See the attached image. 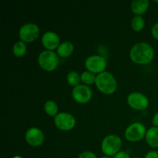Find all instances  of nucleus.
<instances>
[{
	"label": "nucleus",
	"mask_w": 158,
	"mask_h": 158,
	"mask_svg": "<svg viewBox=\"0 0 158 158\" xmlns=\"http://www.w3.org/2000/svg\"><path fill=\"white\" fill-rule=\"evenodd\" d=\"M131 60L136 64L146 65L151 63L154 57V50L147 43H136L130 51Z\"/></svg>",
	"instance_id": "obj_1"
},
{
	"label": "nucleus",
	"mask_w": 158,
	"mask_h": 158,
	"mask_svg": "<svg viewBox=\"0 0 158 158\" xmlns=\"http://www.w3.org/2000/svg\"><path fill=\"white\" fill-rule=\"evenodd\" d=\"M95 84L97 89L106 95L114 94L117 87V83L115 77L112 73L106 71L97 76Z\"/></svg>",
	"instance_id": "obj_2"
},
{
	"label": "nucleus",
	"mask_w": 158,
	"mask_h": 158,
	"mask_svg": "<svg viewBox=\"0 0 158 158\" xmlns=\"http://www.w3.org/2000/svg\"><path fill=\"white\" fill-rule=\"evenodd\" d=\"M122 147V140L119 136L110 134L105 137L101 143V150L107 157H114L120 152Z\"/></svg>",
	"instance_id": "obj_3"
},
{
	"label": "nucleus",
	"mask_w": 158,
	"mask_h": 158,
	"mask_svg": "<svg viewBox=\"0 0 158 158\" xmlns=\"http://www.w3.org/2000/svg\"><path fill=\"white\" fill-rule=\"evenodd\" d=\"M38 63L43 70L51 72L56 69L60 63V58L53 51L44 50L39 55Z\"/></svg>",
	"instance_id": "obj_4"
},
{
	"label": "nucleus",
	"mask_w": 158,
	"mask_h": 158,
	"mask_svg": "<svg viewBox=\"0 0 158 158\" xmlns=\"http://www.w3.org/2000/svg\"><path fill=\"white\" fill-rule=\"evenodd\" d=\"M146 127L143 123L135 122L127 127L124 133L125 138L130 142H138L146 135Z\"/></svg>",
	"instance_id": "obj_5"
},
{
	"label": "nucleus",
	"mask_w": 158,
	"mask_h": 158,
	"mask_svg": "<svg viewBox=\"0 0 158 158\" xmlns=\"http://www.w3.org/2000/svg\"><path fill=\"white\" fill-rule=\"evenodd\" d=\"M85 67L93 73H101L106 67V60L101 56H90L85 60Z\"/></svg>",
	"instance_id": "obj_6"
},
{
	"label": "nucleus",
	"mask_w": 158,
	"mask_h": 158,
	"mask_svg": "<svg viewBox=\"0 0 158 158\" xmlns=\"http://www.w3.org/2000/svg\"><path fill=\"white\" fill-rule=\"evenodd\" d=\"M40 32V28L36 24L26 23L20 28L19 35L21 41L24 43H32L38 38Z\"/></svg>",
	"instance_id": "obj_7"
},
{
	"label": "nucleus",
	"mask_w": 158,
	"mask_h": 158,
	"mask_svg": "<svg viewBox=\"0 0 158 158\" xmlns=\"http://www.w3.org/2000/svg\"><path fill=\"white\" fill-rule=\"evenodd\" d=\"M54 123L59 130L63 131H71L76 125V119L69 113H60L54 117Z\"/></svg>",
	"instance_id": "obj_8"
},
{
	"label": "nucleus",
	"mask_w": 158,
	"mask_h": 158,
	"mask_svg": "<svg viewBox=\"0 0 158 158\" xmlns=\"http://www.w3.org/2000/svg\"><path fill=\"white\" fill-rule=\"evenodd\" d=\"M127 103L136 110H144L149 106V100L141 93L133 92L128 95Z\"/></svg>",
	"instance_id": "obj_9"
},
{
	"label": "nucleus",
	"mask_w": 158,
	"mask_h": 158,
	"mask_svg": "<svg viewBox=\"0 0 158 158\" xmlns=\"http://www.w3.org/2000/svg\"><path fill=\"white\" fill-rule=\"evenodd\" d=\"M72 97L73 100L78 103L85 104L90 101L93 97V92L88 86L80 84L76 87H73L72 91Z\"/></svg>",
	"instance_id": "obj_10"
},
{
	"label": "nucleus",
	"mask_w": 158,
	"mask_h": 158,
	"mask_svg": "<svg viewBox=\"0 0 158 158\" xmlns=\"http://www.w3.org/2000/svg\"><path fill=\"white\" fill-rule=\"evenodd\" d=\"M26 140L32 147H39L44 141V134L37 127H31L26 132Z\"/></svg>",
	"instance_id": "obj_11"
},
{
	"label": "nucleus",
	"mask_w": 158,
	"mask_h": 158,
	"mask_svg": "<svg viewBox=\"0 0 158 158\" xmlns=\"http://www.w3.org/2000/svg\"><path fill=\"white\" fill-rule=\"evenodd\" d=\"M42 44L46 50L53 51L60 45V40L59 35L56 32L49 31L43 34L42 37Z\"/></svg>",
	"instance_id": "obj_12"
},
{
	"label": "nucleus",
	"mask_w": 158,
	"mask_h": 158,
	"mask_svg": "<svg viewBox=\"0 0 158 158\" xmlns=\"http://www.w3.org/2000/svg\"><path fill=\"white\" fill-rule=\"evenodd\" d=\"M148 8H149L148 0H134L131 3V9L136 15H141L144 14Z\"/></svg>",
	"instance_id": "obj_13"
},
{
	"label": "nucleus",
	"mask_w": 158,
	"mask_h": 158,
	"mask_svg": "<svg viewBox=\"0 0 158 158\" xmlns=\"http://www.w3.org/2000/svg\"><path fill=\"white\" fill-rule=\"evenodd\" d=\"M146 142L151 148H158V127H152L150 128L145 135Z\"/></svg>",
	"instance_id": "obj_14"
},
{
	"label": "nucleus",
	"mask_w": 158,
	"mask_h": 158,
	"mask_svg": "<svg viewBox=\"0 0 158 158\" xmlns=\"http://www.w3.org/2000/svg\"><path fill=\"white\" fill-rule=\"evenodd\" d=\"M74 51V46L70 42H63L60 43L56 49L57 55L62 58H66L72 55Z\"/></svg>",
	"instance_id": "obj_15"
},
{
	"label": "nucleus",
	"mask_w": 158,
	"mask_h": 158,
	"mask_svg": "<svg viewBox=\"0 0 158 158\" xmlns=\"http://www.w3.org/2000/svg\"><path fill=\"white\" fill-rule=\"evenodd\" d=\"M27 51V47L24 42L18 41L14 44L12 52L15 57H23Z\"/></svg>",
	"instance_id": "obj_16"
},
{
	"label": "nucleus",
	"mask_w": 158,
	"mask_h": 158,
	"mask_svg": "<svg viewBox=\"0 0 158 158\" xmlns=\"http://www.w3.org/2000/svg\"><path fill=\"white\" fill-rule=\"evenodd\" d=\"M44 110L50 117H56L58 114V106L53 100H48L44 104Z\"/></svg>",
	"instance_id": "obj_17"
},
{
	"label": "nucleus",
	"mask_w": 158,
	"mask_h": 158,
	"mask_svg": "<svg viewBox=\"0 0 158 158\" xmlns=\"http://www.w3.org/2000/svg\"><path fill=\"white\" fill-rule=\"evenodd\" d=\"M131 26L136 32H140L145 26L144 19L141 15H136L133 18L131 22Z\"/></svg>",
	"instance_id": "obj_18"
},
{
	"label": "nucleus",
	"mask_w": 158,
	"mask_h": 158,
	"mask_svg": "<svg viewBox=\"0 0 158 158\" xmlns=\"http://www.w3.org/2000/svg\"><path fill=\"white\" fill-rule=\"evenodd\" d=\"M66 80L70 86L76 87V86L80 85V83L81 81V76H80V74L77 72L72 71L68 73L67 77H66Z\"/></svg>",
	"instance_id": "obj_19"
},
{
	"label": "nucleus",
	"mask_w": 158,
	"mask_h": 158,
	"mask_svg": "<svg viewBox=\"0 0 158 158\" xmlns=\"http://www.w3.org/2000/svg\"><path fill=\"white\" fill-rule=\"evenodd\" d=\"M96 77L94 73L89 72V71H85L81 74V81L85 85H91L96 82Z\"/></svg>",
	"instance_id": "obj_20"
},
{
	"label": "nucleus",
	"mask_w": 158,
	"mask_h": 158,
	"mask_svg": "<svg viewBox=\"0 0 158 158\" xmlns=\"http://www.w3.org/2000/svg\"><path fill=\"white\" fill-rule=\"evenodd\" d=\"M78 158H97L94 153L90 151H84L79 155Z\"/></svg>",
	"instance_id": "obj_21"
},
{
	"label": "nucleus",
	"mask_w": 158,
	"mask_h": 158,
	"mask_svg": "<svg viewBox=\"0 0 158 158\" xmlns=\"http://www.w3.org/2000/svg\"><path fill=\"white\" fill-rule=\"evenodd\" d=\"M151 34L154 39L158 40V23L154 25V26L151 29Z\"/></svg>",
	"instance_id": "obj_22"
},
{
	"label": "nucleus",
	"mask_w": 158,
	"mask_h": 158,
	"mask_svg": "<svg viewBox=\"0 0 158 158\" xmlns=\"http://www.w3.org/2000/svg\"><path fill=\"white\" fill-rule=\"evenodd\" d=\"M114 158H131V157L127 151H120L114 156Z\"/></svg>",
	"instance_id": "obj_23"
},
{
	"label": "nucleus",
	"mask_w": 158,
	"mask_h": 158,
	"mask_svg": "<svg viewBox=\"0 0 158 158\" xmlns=\"http://www.w3.org/2000/svg\"><path fill=\"white\" fill-rule=\"evenodd\" d=\"M145 158H158V152L157 151H150L145 156Z\"/></svg>",
	"instance_id": "obj_24"
},
{
	"label": "nucleus",
	"mask_w": 158,
	"mask_h": 158,
	"mask_svg": "<svg viewBox=\"0 0 158 158\" xmlns=\"http://www.w3.org/2000/svg\"><path fill=\"white\" fill-rule=\"evenodd\" d=\"M152 123L154 124V127H158V112L157 114H154V117L152 119Z\"/></svg>",
	"instance_id": "obj_25"
},
{
	"label": "nucleus",
	"mask_w": 158,
	"mask_h": 158,
	"mask_svg": "<svg viewBox=\"0 0 158 158\" xmlns=\"http://www.w3.org/2000/svg\"><path fill=\"white\" fill-rule=\"evenodd\" d=\"M13 158H23V157H19V156H15V157H14Z\"/></svg>",
	"instance_id": "obj_26"
},
{
	"label": "nucleus",
	"mask_w": 158,
	"mask_h": 158,
	"mask_svg": "<svg viewBox=\"0 0 158 158\" xmlns=\"http://www.w3.org/2000/svg\"><path fill=\"white\" fill-rule=\"evenodd\" d=\"M100 158H110V157H107V156H105V157H100Z\"/></svg>",
	"instance_id": "obj_27"
},
{
	"label": "nucleus",
	"mask_w": 158,
	"mask_h": 158,
	"mask_svg": "<svg viewBox=\"0 0 158 158\" xmlns=\"http://www.w3.org/2000/svg\"><path fill=\"white\" fill-rule=\"evenodd\" d=\"M154 2H156V3H158V1H157V0H155V1H154Z\"/></svg>",
	"instance_id": "obj_28"
},
{
	"label": "nucleus",
	"mask_w": 158,
	"mask_h": 158,
	"mask_svg": "<svg viewBox=\"0 0 158 158\" xmlns=\"http://www.w3.org/2000/svg\"><path fill=\"white\" fill-rule=\"evenodd\" d=\"M135 158H140V157H135Z\"/></svg>",
	"instance_id": "obj_29"
}]
</instances>
